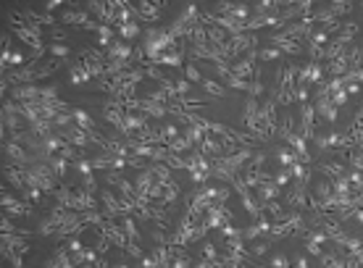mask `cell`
<instances>
[{"label": "cell", "mask_w": 363, "mask_h": 268, "mask_svg": "<svg viewBox=\"0 0 363 268\" xmlns=\"http://www.w3.org/2000/svg\"><path fill=\"white\" fill-rule=\"evenodd\" d=\"M0 205L5 208V215H29V213H32L29 202L18 200L16 195H11V192H3V197H0Z\"/></svg>", "instance_id": "1"}, {"label": "cell", "mask_w": 363, "mask_h": 268, "mask_svg": "<svg viewBox=\"0 0 363 268\" xmlns=\"http://www.w3.org/2000/svg\"><path fill=\"white\" fill-rule=\"evenodd\" d=\"M253 45H255V37L248 35V32L229 37V58H232V55H242V53L250 55V53H253Z\"/></svg>", "instance_id": "2"}, {"label": "cell", "mask_w": 363, "mask_h": 268, "mask_svg": "<svg viewBox=\"0 0 363 268\" xmlns=\"http://www.w3.org/2000/svg\"><path fill=\"white\" fill-rule=\"evenodd\" d=\"M58 18H61L63 24H69V27H82V29L87 27L90 21H92V18H90V14H84V11H69V8L63 11Z\"/></svg>", "instance_id": "3"}, {"label": "cell", "mask_w": 363, "mask_h": 268, "mask_svg": "<svg viewBox=\"0 0 363 268\" xmlns=\"http://www.w3.org/2000/svg\"><path fill=\"white\" fill-rule=\"evenodd\" d=\"M153 66H174V69H179L182 66V53H161L158 58L153 61Z\"/></svg>", "instance_id": "4"}, {"label": "cell", "mask_w": 363, "mask_h": 268, "mask_svg": "<svg viewBox=\"0 0 363 268\" xmlns=\"http://www.w3.org/2000/svg\"><path fill=\"white\" fill-rule=\"evenodd\" d=\"M48 166H50V171H53L58 179H61V176H66V171H69V161L61 158V155H50V158H48Z\"/></svg>", "instance_id": "5"}, {"label": "cell", "mask_w": 363, "mask_h": 268, "mask_svg": "<svg viewBox=\"0 0 363 268\" xmlns=\"http://www.w3.org/2000/svg\"><path fill=\"white\" fill-rule=\"evenodd\" d=\"M121 232L127 234L129 242H140V232H137V224H134L132 215H124V218H121Z\"/></svg>", "instance_id": "6"}, {"label": "cell", "mask_w": 363, "mask_h": 268, "mask_svg": "<svg viewBox=\"0 0 363 268\" xmlns=\"http://www.w3.org/2000/svg\"><path fill=\"white\" fill-rule=\"evenodd\" d=\"M200 87H203L208 95H213V97H224V95H226L224 84H221V82H216V79H208V76H205V79L200 82Z\"/></svg>", "instance_id": "7"}, {"label": "cell", "mask_w": 363, "mask_h": 268, "mask_svg": "<svg viewBox=\"0 0 363 268\" xmlns=\"http://www.w3.org/2000/svg\"><path fill=\"white\" fill-rule=\"evenodd\" d=\"M119 35H121V40H134V37L142 35V29L137 21H129V24H121L119 27Z\"/></svg>", "instance_id": "8"}, {"label": "cell", "mask_w": 363, "mask_h": 268, "mask_svg": "<svg viewBox=\"0 0 363 268\" xmlns=\"http://www.w3.org/2000/svg\"><path fill=\"white\" fill-rule=\"evenodd\" d=\"M245 252H248V258H266L269 255V245L266 242H250Z\"/></svg>", "instance_id": "9"}, {"label": "cell", "mask_w": 363, "mask_h": 268, "mask_svg": "<svg viewBox=\"0 0 363 268\" xmlns=\"http://www.w3.org/2000/svg\"><path fill=\"white\" fill-rule=\"evenodd\" d=\"M184 79H187V82H192V84H200V82L205 79V76L200 74V69L195 66V63H187V66H184Z\"/></svg>", "instance_id": "10"}, {"label": "cell", "mask_w": 363, "mask_h": 268, "mask_svg": "<svg viewBox=\"0 0 363 268\" xmlns=\"http://www.w3.org/2000/svg\"><path fill=\"white\" fill-rule=\"evenodd\" d=\"M258 237H263V229H261V224H253V226H248L242 232V239L245 242H255Z\"/></svg>", "instance_id": "11"}, {"label": "cell", "mask_w": 363, "mask_h": 268, "mask_svg": "<svg viewBox=\"0 0 363 268\" xmlns=\"http://www.w3.org/2000/svg\"><path fill=\"white\" fill-rule=\"evenodd\" d=\"M258 58H261V61H282V50H279V48H266V50H258Z\"/></svg>", "instance_id": "12"}, {"label": "cell", "mask_w": 363, "mask_h": 268, "mask_svg": "<svg viewBox=\"0 0 363 268\" xmlns=\"http://www.w3.org/2000/svg\"><path fill=\"white\" fill-rule=\"evenodd\" d=\"M124 252L129 255V258H137V260H142L145 255H142V247L137 245V242H129V245L124 247Z\"/></svg>", "instance_id": "13"}, {"label": "cell", "mask_w": 363, "mask_h": 268, "mask_svg": "<svg viewBox=\"0 0 363 268\" xmlns=\"http://www.w3.org/2000/svg\"><path fill=\"white\" fill-rule=\"evenodd\" d=\"M48 53H53L55 58H66L69 55V48L63 42H55V45H48Z\"/></svg>", "instance_id": "14"}, {"label": "cell", "mask_w": 363, "mask_h": 268, "mask_svg": "<svg viewBox=\"0 0 363 268\" xmlns=\"http://www.w3.org/2000/svg\"><path fill=\"white\" fill-rule=\"evenodd\" d=\"M290 176H292V174H290V168H287V171H279V174L274 176V184L279 187V189L287 187V184H290Z\"/></svg>", "instance_id": "15"}, {"label": "cell", "mask_w": 363, "mask_h": 268, "mask_svg": "<svg viewBox=\"0 0 363 268\" xmlns=\"http://www.w3.org/2000/svg\"><path fill=\"white\" fill-rule=\"evenodd\" d=\"M269 268H290L287 255H274V258H271V266H269Z\"/></svg>", "instance_id": "16"}, {"label": "cell", "mask_w": 363, "mask_h": 268, "mask_svg": "<svg viewBox=\"0 0 363 268\" xmlns=\"http://www.w3.org/2000/svg\"><path fill=\"white\" fill-rule=\"evenodd\" d=\"M347 97H350V95L345 92V89H340V92H334V95H332V103H334L337 108H342V106L347 103Z\"/></svg>", "instance_id": "17"}, {"label": "cell", "mask_w": 363, "mask_h": 268, "mask_svg": "<svg viewBox=\"0 0 363 268\" xmlns=\"http://www.w3.org/2000/svg\"><path fill=\"white\" fill-rule=\"evenodd\" d=\"M308 255H313V258H321V255H324L321 245H316V242H310V239H308Z\"/></svg>", "instance_id": "18"}, {"label": "cell", "mask_w": 363, "mask_h": 268, "mask_svg": "<svg viewBox=\"0 0 363 268\" xmlns=\"http://www.w3.org/2000/svg\"><path fill=\"white\" fill-rule=\"evenodd\" d=\"M63 3H58V0H50V3H45V14H50V11H58Z\"/></svg>", "instance_id": "19"}, {"label": "cell", "mask_w": 363, "mask_h": 268, "mask_svg": "<svg viewBox=\"0 0 363 268\" xmlns=\"http://www.w3.org/2000/svg\"><path fill=\"white\" fill-rule=\"evenodd\" d=\"M355 218H358L361 224H363V208H358V211H355Z\"/></svg>", "instance_id": "20"}, {"label": "cell", "mask_w": 363, "mask_h": 268, "mask_svg": "<svg viewBox=\"0 0 363 268\" xmlns=\"http://www.w3.org/2000/svg\"><path fill=\"white\" fill-rule=\"evenodd\" d=\"M111 268H129L127 263H116V266H111Z\"/></svg>", "instance_id": "21"}]
</instances>
